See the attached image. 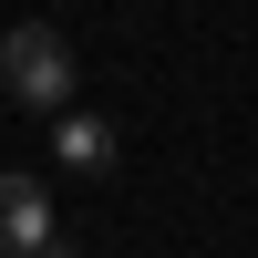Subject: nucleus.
Masks as SVG:
<instances>
[{
	"mask_svg": "<svg viewBox=\"0 0 258 258\" xmlns=\"http://www.w3.org/2000/svg\"><path fill=\"white\" fill-rule=\"evenodd\" d=\"M0 83H11V103H31V114H73V41L52 31V21H11L0 31Z\"/></svg>",
	"mask_w": 258,
	"mask_h": 258,
	"instance_id": "1",
	"label": "nucleus"
},
{
	"mask_svg": "<svg viewBox=\"0 0 258 258\" xmlns=\"http://www.w3.org/2000/svg\"><path fill=\"white\" fill-rule=\"evenodd\" d=\"M41 238H62V227H52V197H41V176L0 165V248H11V258H31Z\"/></svg>",
	"mask_w": 258,
	"mask_h": 258,
	"instance_id": "2",
	"label": "nucleus"
},
{
	"mask_svg": "<svg viewBox=\"0 0 258 258\" xmlns=\"http://www.w3.org/2000/svg\"><path fill=\"white\" fill-rule=\"evenodd\" d=\"M62 165L114 176V124H103V114H62Z\"/></svg>",
	"mask_w": 258,
	"mask_h": 258,
	"instance_id": "3",
	"label": "nucleus"
},
{
	"mask_svg": "<svg viewBox=\"0 0 258 258\" xmlns=\"http://www.w3.org/2000/svg\"><path fill=\"white\" fill-rule=\"evenodd\" d=\"M31 258H73V238H41V248H31Z\"/></svg>",
	"mask_w": 258,
	"mask_h": 258,
	"instance_id": "4",
	"label": "nucleus"
}]
</instances>
